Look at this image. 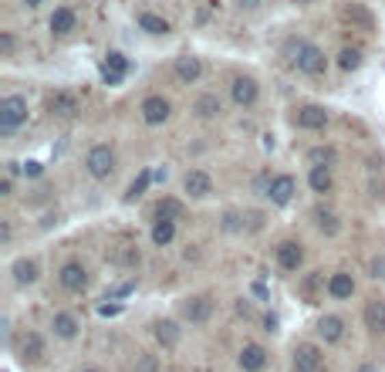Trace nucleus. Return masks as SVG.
I'll list each match as a JSON object with an SVG mask.
<instances>
[{
    "label": "nucleus",
    "mask_w": 385,
    "mask_h": 372,
    "mask_svg": "<svg viewBox=\"0 0 385 372\" xmlns=\"http://www.w3.org/2000/svg\"><path fill=\"white\" fill-rule=\"evenodd\" d=\"M27 122V102L21 95H7L0 99V132H14Z\"/></svg>",
    "instance_id": "f257e3e1"
},
{
    "label": "nucleus",
    "mask_w": 385,
    "mask_h": 372,
    "mask_svg": "<svg viewBox=\"0 0 385 372\" xmlns=\"http://www.w3.org/2000/svg\"><path fill=\"white\" fill-rule=\"evenodd\" d=\"M85 166H88V173H92L95 179H109L111 173H115V153H111L109 146H95V149L88 153Z\"/></svg>",
    "instance_id": "f03ea898"
},
{
    "label": "nucleus",
    "mask_w": 385,
    "mask_h": 372,
    "mask_svg": "<svg viewBox=\"0 0 385 372\" xmlns=\"http://www.w3.org/2000/svg\"><path fill=\"white\" fill-rule=\"evenodd\" d=\"M297 68L304 75H325V68H328L325 51L315 48V45H297Z\"/></svg>",
    "instance_id": "7ed1b4c3"
},
{
    "label": "nucleus",
    "mask_w": 385,
    "mask_h": 372,
    "mask_svg": "<svg viewBox=\"0 0 385 372\" xmlns=\"http://www.w3.org/2000/svg\"><path fill=\"white\" fill-rule=\"evenodd\" d=\"M210 315H213V301L207 295H196V298L183 301V319L189 321V325H207Z\"/></svg>",
    "instance_id": "20e7f679"
},
{
    "label": "nucleus",
    "mask_w": 385,
    "mask_h": 372,
    "mask_svg": "<svg viewBox=\"0 0 385 372\" xmlns=\"http://www.w3.org/2000/svg\"><path fill=\"white\" fill-rule=\"evenodd\" d=\"M321 362H325V356H321L318 345L304 342V345L294 349V372H318L321 369Z\"/></svg>",
    "instance_id": "39448f33"
},
{
    "label": "nucleus",
    "mask_w": 385,
    "mask_h": 372,
    "mask_svg": "<svg viewBox=\"0 0 385 372\" xmlns=\"http://www.w3.org/2000/svg\"><path fill=\"white\" fill-rule=\"evenodd\" d=\"M61 288L64 291H85L88 288V267L78 261H68L61 267Z\"/></svg>",
    "instance_id": "423d86ee"
},
{
    "label": "nucleus",
    "mask_w": 385,
    "mask_h": 372,
    "mask_svg": "<svg viewBox=\"0 0 385 372\" xmlns=\"http://www.w3.org/2000/svg\"><path fill=\"white\" fill-rule=\"evenodd\" d=\"M341 17H345L351 27H358V31H375V17H372V10H369L365 3H345Z\"/></svg>",
    "instance_id": "0eeeda50"
},
{
    "label": "nucleus",
    "mask_w": 385,
    "mask_h": 372,
    "mask_svg": "<svg viewBox=\"0 0 385 372\" xmlns=\"http://www.w3.org/2000/svg\"><path fill=\"white\" fill-rule=\"evenodd\" d=\"M230 95H233L237 106H254V102H257V82L247 78V75H237V78L230 82Z\"/></svg>",
    "instance_id": "6e6552de"
},
{
    "label": "nucleus",
    "mask_w": 385,
    "mask_h": 372,
    "mask_svg": "<svg viewBox=\"0 0 385 372\" xmlns=\"http://www.w3.org/2000/svg\"><path fill=\"white\" fill-rule=\"evenodd\" d=\"M294 122H297V129H325L328 125V112L321 106H301L297 108V115H294Z\"/></svg>",
    "instance_id": "1a4fd4ad"
},
{
    "label": "nucleus",
    "mask_w": 385,
    "mask_h": 372,
    "mask_svg": "<svg viewBox=\"0 0 385 372\" xmlns=\"http://www.w3.org/2000/svg\"><path fill=\"white\" fill-rule=\"evenodd\" d=\"M264 366H267V349L264 345L250 342V345L240 349V369L243 372H261Z\"/></svg>",
    "instance_id": "9d476101"
},
{
    "label": "nucleus",
    "mask_w": 385,
    "mask_h": 372,
    "mask_svg": "<svg viewBox=\"0 0 385 372\" xmlns=\"http://www.w3.org/2000/svg\"><path fill=\"white\" fill-rule=\"evenodd\" d=\"M301 261H304V251H301L297 240H280L277 244V264L284 267V271H297Z\"/></svg>",
    "instance_id": "9b49d317"
},
{
    "label": "nucleus",
    "mask_w": 385,
    "mask_h": 372,
    "mask_svg": "<svg viewBox=\"0 0 385 372\" xmlns=\"http://www.w3.org/2000/svg\"><path fill=\"white\" fill-rule=\"evenodd\" d=\"M183 190H186L189 197H210V193H213V179H210V173H203V169H193V173H186V179H183Z\"/></svg>",
    "instance_id": "f8f14e48"
},
{
    "label": "nucleus",
    "mask_w": 385,
    "mask_h": 372,
    "mask_svg": "<svg viewBox=\"0 0 385 372\" xmlns=\"http://www.w3.org/2000/svg\"><path fill=\"white\" fill-rule=\"evenodd\" d=\"M142 119H146L149 125H163L165 119H169V102H165L163 95H149V99L142 102Z\"/></svg>",
    "instance_id": "ddd939ff"
},
{
    "label": "nucleus",
    "mask_w": 385,
    "mask_h": 372,
    "mask_svg": "<svg viewBox=\"0 0 385 372\" xmlns=\"http://www.w3.org/2000/svg\"><path fill=\"white\" fill-rule=\"evenodd\" d=\"M44 359V338L38 335V332H27L24 335V342H21V362H41Z\"/></svg>",
    "instance_id": "4468645a"
},
{
    "label": "nucleus",
    "mask_w": 385,
    "mask_h": 372,
    "mask_svg": "<svg viewBox=\"0 0 385 372\" xmlns=\"http://www.w3.org/2000/svg\"><path fill=\"white\" fill-rule=\"evenodd\" d=\"M294 190H297L294 176H277L274 183H271V190H267V197H271V203H277V207H284V203H291Z\"/></svg>",
    "instance_id": "2eb2a0df"
},
{
    "label": "nucleus",
    "mask_w": 385,
    "mask_h": 372,
    "mask_svg": "<svg viewBox=\"0 0 385 372\" xmlns=\"http://www.w3.org/2000/svg\"><path fill=\"white\" fill-rule=\"evenodd\" d=\"M365 328L375 332V335H382L385 332V301L372 298V301L365 305Z\"/></svg>",
    "instance_id": "dca6fc26"
},
{
    "label": "nucleus",
    "mask_w": 385,
    "mask_h": 372,
    "mask_svg": "<svg viewBox=\"0 0 385 372\" xmlns=\"http://www.w3.org/2000/svg\"><path fill=\"white\" fill-rule=\"evenodd\" d=\"M321 288H325V274L321 271H311V274H304V281L297 284V291H301V298L304 301H318V295H321Z\"/></svg>",
    "instance_id": "f3484780"
},
{
    "label": "nucleus",
    "mask_w": 385,
    "mask_h": 372,
    "mask_svg": "<svg viewBox=\"0 0 385 372\" xmlns=\"http://www.w3.org/2000/svg\"><path fill=\"white\" fill-rule=\"evenodd\" d=\"M51 328H55L57 338H75L81 325H78V319H75L71 312H57L55 319H51Z\"/></svg>",
    "instance_id": "a211bd4d"
},
{
    "label": "nucleus",
    "mask_w": 385,
    "mask_h": 372,
    "mask_svg": "<svg viewBox=\"0 0 385 372\" xmlns=\"http://www.w3.org/2000/svg\"><path fill=\"white\" fill-rule=\"evenodd\" d=\"M328 295H331V298H338V301L351 298V295H355V281H351V274H331Z\"/></svg>",
    "instance_id": "6ab92c4d"
},
{
    "label": "nucleus",
    "mask_w": 385,
    "mask_h": 372,
    "mask_svg": "<svg viewBox=\"0 0 385 372\" xmlns=\"http://www.w3.org/2000/svg\"><path fill=\"white\" fill-rule=\"evenodd\" d=\"M200 75H203L200 58H189V54H186V58H179V61H176V78H179V82H186V85H189V82H196Z\"/></svg>",
    "instance_id": "aec40b11"
},
{
    "label": "nucleus",
    "mask_w": 385,
    "mask_h": 372,
    "mask_svg": "<svg viewBox=\"0 0 385 372\" xmlns=\"http://www.w3.org/2000/svg\"><path fill=\"white\" fill-rule=\"evenodd\" d=\"M14 281L17 284H34L38 281V261H31V258H21V261H14Z\"/></svg>",
    "instance_id": "412c9836"
},
{
    "label": "nucleus",
    "mask_w": 385,
    "mask_h": 372,
    "mask_svg": "<svg viewBox=\"0 0 385 372\" xmlns=\"http://www.w3.org/2000/svg\"><path fill=\"white\" fill-rule=\"evenodd\" d=\"M318 335H321L325 342H338V338L345 335V321L338 319V315H325V319L318 321Z\"/></svg>",
    "instance_id": "4be33fe9"
},
{
    "label": "nucleus",
    "mask_w": 385,
    "mask_h": 372,
    "mask_svg": "<svg viewBox=\"0 0 385 372\" xmlns=\"http://www.w3.org/2000/svg\"><path fill=\"white\" fill-rule=\"evenodd\" d=\"M48 108H51L55 115H71V112L78 108V99H75L71 92H55V95L48 99Z\"/></svg>",
    "instance_id": "5701e85b"
},
{
    "label": "nucleus",
    "mask_w": 385,
    "mask_h": 372,
    "mask_svg": "<svg viewBox=\"0 0 385 372\" xmlns=\"http://www.w3.org/2000/svg\"><path fill=\"white\" fill-rule=\"evenodd\" d=\"M51 31H55V34L75 31V10H71V7H57L55 14H51Z\"/></svg>",
    "instance_id": "b1692460"
},
{
    "label": "nucleus",
    "mask_w": 385,
    "mask_h": 372,
    "mask_svg": "<svg viewBox=\"0 0 385 372\" xmlns=\"http://www.w3.org/2000/svg\"><path fill=\"white\" fill-rule=\"evenodd\" d=\"M193 112H196L200 119H217V115H220V99H217L213 92H207V95H200V99H196Z\"/></svg>",
    "instance_id": "393cba45"
},
{
    "label": "nucleus",
    "mask_w": 385,
    "mask_h": 372,
    "mask_svg": "<svg viewBox=\"0 0 385 372\" xmlns=\"http://www.w3.org/2000/svg\"><path fill=\"white\" fill-rule=\"evenodd\" d=\"M308 183H311V190H315V193H328L331 190V166H311Z\"/></svg>",
    "instance_id": "a878e982"
},
{
    "label": "nucleus",
    "mask_w": 385,
    "mask_h": 372,
    "mask_svg": "<svg viewBox=\"0 0 385 372\" xmlns=\"http://www.w3.org/2000/svg\"><path fill=\"white\" fill-rule=\"evenodd\" d=\"M139 27L146 31V34H169V21H163L159 14H139Z\"/></svg>",
    "instance_id": "bb28decb"
},
{
    "label": "nucleus",
    "mask_w": 385,
    "mask_h": 372,
    "mask_svg": "<svg viewBox=\"0 0 385 372\" xmlns=\"http://www.w3.org/2000/svg\"><path fill=\"white\" fill-rule=\"evenodd\" d=\"M156 213H159V216H165V220H183V216H186V207H183L176 197H165V200H159Z\"/></svg>",
    "instance_id": "cd10ccee"
},
{
    "label": "nucleus",
    "mask_w": 385,
    "mask_h": 372,
    "mask_svg": "<svg viewBox=\"0 0 385 372\" xmlns=\"http://www.w3.org/2000/svg\"><path fill=\"white\" fill-rule=\"evenodd\" d=\"M172 237H176V220H165V216H159V223L152 227V240H156L159 247H165Z\"/></svg>",
    "instance_id": "c85d7f7f"
},
{
    "label": "nucleus",
    "mask_w": 385,
    "mask_h": 372,
    "mask_svg": "<svg viewBox=\"0 0 385 372\" xmlns=\"http://www.w3.org/2000/svg\"><path fill=\"white\" fill-rule=\"evenodd\" d=\"M156 338L163 342L165 349H172V345L179 342V328H176V321H156Z\"/></svg>",
    "instance_id": "c756f323"
},
{
    "label": "nucleus",
    "mask_w": 385,
    "mask_h": 372,
    "mask_svg": "<svg viewBox=\"0 0 385 372\" xmlns=\"http://www.w3.org/2000/svg\"><path fill=\"white\" fill-rule=\"evenodd\" d=\"M315 220H318V230H321V234H328V237H334V234L341 230L338 216H334L331 210H321V207H318V210H315Z\"/></svg>",
    "instance_id": "7c9ffc66"
},
{
    "label": "nucleus",
    "mask_w": 385,
    "mask_h": 372,
    "mask_svg": "<svg viewBox=\"0 0 385 372\" xmlns=\"http://www.w3.org/2000/svg\"><path fill=\"white\" fill-rule=\"evenodd\" d=\"M149 183H152V173H149V169H142V173H139V179H135V183L129 186L125 200H129V203H132V200H139V197H142V193L149 190Z\"/></svg>",
    "instance_id": "2f4dec72"
},
{
    "label": "nucleus",
    "mask_w": 385,
    "mask_h": 372,
    "mask_svg": "<svg viewBox=\"0 0 385 372\" xmlns=\"http://www.w3.org/2000/svg\"><path fill=\"white\" fill-rule=\"evenodd\" d=\"M105 71H111V75H125L129 71V58L122 51H109V58H105Z\"/></svg>",
    "instance_id": "473e14b6"
},
{
    "label": "nucleus",
    "mask_w": 385,
    "mask_h": 372,
    "mask_svg": "<svg viewBox=\"0 0 385 372\" xmlns=\"http://www.w3.org/2000/svg\"><path fill=\"white\" fill-rule=\"evenodd\" d=\"M308 160L315 162V166H331V162H334V149H331V146H315V149L308 153Z\"/></svg>",
    "instance_id": "72a5a7b5"
},
{
    "label": "nucleus",
    "mask_w": 385,
    "mask_h": 372,
    "mask_svg": "<svg viewBox=\"0 0 385 372\" xmlns=\"http://www.w3.org/2000/svg\"><path fill=\"white\" fill-rule=\"evenodd\" d=\"M338 64H341L345 71H355V68L362 64V54L355 51V48H345V51L338 54Z\"/></svg>",
    "instance_id": "f704fd0d"
},
{
    "label": "nucleus",
    "mask_w": 385,
    "mask_h": 372,
    "mask_svg": "<svg viewBox=\"0 0 385 372\" xmlns=\"http://www.w3.org/2000/svg\"><path fill=\"white\" fill-rule=\"evenodd\" d=\"M10 51H14V34H10V31H3V34H0V54H3V58H10Z\"/></svg>",
    "instance_id": "c9c22d12"
},
{
    "label": "nucleus",
    "mask_w": 385,
    "mask_h": 372,
    "mask_svg": "<svg viewBox=\"0 0 385 372\" xmlns=\"http://www.w3.org/2000/svg\"><path fill=\"white\" fill-rule=\"evenodd\" d=\"M24 173H27V176H41V162H24Z\"/></svg>",
    "instance_id": "e433bc0d"
},
{
    "label": "nucleus",
    "mask_w": 385,
    "mask_h": 372,
    "mask_svg": "<svg viewBox=\"0 0 385 372\" xmlns=\"http://www.w3.org/2000/svg\"><path fill=\"white\" fill-rule=\"evenodd\" d=\"M385 274V258H379L375 264H372V277H382Z\"/></svg>",
    "instance_id": "4c0bfd02"
},
{
    "label": "nucleus",
    "mask_w": 385,
    "mask_h": 372,
    "mask_svg": "<svg viewBox=\"0 0 385 372\" xmlns=\"http://www.w3.org/2000/svg\"><path fill=\"white\" fill-rule=\"evenodd\" d=\"M132 288H135L132 281H129V284H122V288H115V298H125V295H132Z\"/></svg>",
    "instance_id": "58836bf2"
},
{
    "label": "nucleus",
    "mask_w": 385,
    "mask_h": 372,
    "mask_svg": "<svg viewBox=\"0 0 385 372\" xmlns=\"http://www.w3.org/2000/svg\"><path fill=\"white\" fill-rule=\"evenodd\" d=\"M264 332H277V315H267V319H264Z\"/></svg>",
    "instance_id": "ea45409f"
},
{
    "label": "nucleus",
    "mask_w": 385,
    "mask_h": 372,
    "mask_svg": "<svg viewBox=\"0 0 385 372\" xmlns=\"http://www.w3.org/2000/svg\"><path fill=\"white\" fill-rule=\"evenodd\" d=\"M223 227H226V230H237V213H226V220H223Z\"/></svg>",
    "instance_id": "a19ab883"
},
{
    "label": "nucleus",
    "mask_w": 385,
    "mask_h": 372,
    "mask_svg": "<svg viewBox=\"0 0 385 372\" xmlns=\"http://www.w3.org/2000/svg\"><path fill=\"white\" fill-rule=\"evenodd\" d=\"M254 295H257V298H261V301H267V288H264V284H261V281H257V284H254Z\"/></svg>",
    "instance_id": "79ce46f5"
},
{
    "label": "nucleus",
    "mask_w": 385,
    "mask_h": 372,
    "mask_svg": "<svg viewBox=\"0 0 385 372\" xmlns=\"http://www.w3.org/2000/svg\"><path fill=\"white\" fill-rule=\"evenodd\" d=\"M98 312H102V315H105V319H109V315H118V305H102V308H98Z\"/></svg>",
    "instance_id": "37998d69"
},
{
    "label": "nucleus",
    "mask_w": 385,
    "mask_h": 372,
    "mask_svg": "<svg viewBox=\"0 0 385 372\" xmlns=\"http://www.w3.org/2000/svg\"><path fill=\"white\" fill-rule=\"evenodd\" d=\"M237 312H240L243 319H250V305H247V301H237Z\"/></svg>",
    "instance_id": "c03bdc74"
},
{
    "label": "nucleus",
    "mask_w": 385,
    "mask_h": 372,
    "mask_svg": "<svg viewBox=\"0 0 385 372\" xmlns=\"http://www.w3.org/2000/svg\"><path fill=\"white\" fill-rule=\"evenodd\" d=\"M0 197H10V179H0Z\"/></svg>",
    "instance_id": "a18cd8bd"
},
{
    "label": "nucleus",
    "mask_w": 385,
    "mask_h": 372,
    "mask_svg": "<svg viewBox=\"0 0 385 372\" xmlns=\"http://www.w3.org/2000/svg\"><path fill=\"white\" fill-rule=\"evenodd\" d=\"M257 3H261V0H240V7H247V10H254Z\"/></svg>",
    "instance_id": "49530a36"
},
{
    "label": "nucleus",
    "mask_w": 385,
    "mask_h": 372,
    "mask_svg": "<svg viewBox=\"0 0 385 372\" xmlns=\"http://www.w3.org/2000/svg\"><path fill=\"white\" fill-rule=\"evenodd\" d=\"M358 372H379V369H375L372 362H365V366H362V369H358Z\"/></svg>",
    "instance_id": "de8ad7c7"
},
{
    "label": "nucleus",
    "mask_w": 385,
    "mask_h": 372,
    "mask_svg": "<svg viewBox=\"0 0 385 372\" xmlns=\"http://www.w3.org/2000/svg\"><path fill=\"white\" fill-rule=\"evenodd\" d=\"M24 3H27V7H38V3H44V0H24Z\"/></svg>",
    "instance_id": "09e8293b"
},
{
    "label": "nucleus",
    "mask_w": 385,
    "mask_h": 372,
    "mask_svg": "<svg viewBox=\"0 0 385 372\" xmlns=\"http://www.w3.org/2000/svg\"><path fill=\"white\" fill-rule=\"evenodd\" d=\"M294 3H315V0H294Z\"/></svg>",
    "instance_id": "8fccbe9b"
},
{
    "label": "nucleus",
    "mask_w": 385,
    "mask_h": 372,
    "mask_svg": "<svg viewBox=\"0 0 385 372\" xmlns=\"http://www.w3.org/2000/svg\"><path fill=\"white\" fill-rule=\"evenodd\" d=\"M85 372H98V369H85Z\"/></svg>",
    "instance_id": "3c124183"
}]
</instances>
